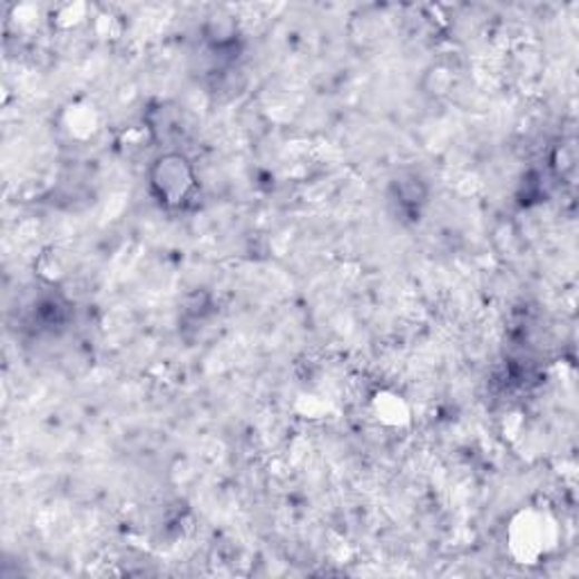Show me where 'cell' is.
Wrapping results in <instances>:
<instances>
[{
  "label": "cell",
  "mask_w": 579,
  "mask_h": 579,
  "mask_svg": "<svg viewBox=\"0 0 579 579\" xmlns=\"http://www.w3.org/2000/svg\"><path fill=\"white\" fill-rule=\"evenodd\" d=\"M523 523H514L512 528V548L521 559H534L543 552L546 532H541V523L532 521L530 514L523 517Z\"/></svg>",
  "instance_id": "2"
},
{
  "label": "cell",
  "mask_w": 579,
  "mask_h": 579,
  "mask_svg": "<svg viewBox=\"0 0 579 579\" xmlns=\"http://www.w3.org/2000/svg\"><path fill=\"white\" fill-rule=\"evenodd\" d=\"M150 188L166 208L186 206L197 188L190 161L177 153L159 157L150 168Z\"/></svg>",
  "instance_id": "1"
}]
</instances>
